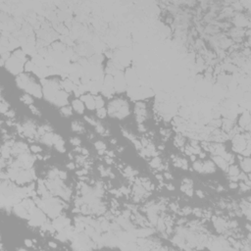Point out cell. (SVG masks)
Segmentation results:
<instances>
[{
    "label": "cell",
    "mask_w": 251,
    "mask_h": 251,
    "mask_svg": "<svg viewBox=\"0 0 251 251\" xmlns=\"http://www.w3.org/2000/svg\"><path fill=\"white\" fill-rule=\"evenodd\" d=\"M196 194H197L198 196L200 197V198L204 197V193H202V191H201V190H197V191H196Z\"/></svg>",
    "instance_id": "f546056e"
},
{
    "label": "cell",
    "mask_w": 251,
    "mask_h": 251,
    "mask_svg": "<svg viewBox=\"0 0 251 251\" xmlns=\"http://www.w3.org/2000/svg\"><path fill=\"white\" fill-rule=\"evenodd\" d=\"M213 162L215 163L216 166H218V167H220L221 169H222L223 171L227 172L228 167V164L221 156H219V155H214Z\"/></svg>",
    "instance_id": "30bf717a"
},
{
    "label": "cell",
    "mask_w": 251,
    "mask_h": 251,
    "mask_svg": "<svg viewBox=\"0 0 251 251\" xmlns=\"http://www.w3.org/2000/svg\"><path fill=\"white\" fill-rule=\"evenodd\" d=\"M5 68L12 75H21L25 71V63L11 55V57L5 62Z\"/></svg>",
    "instance_id": "7a4b0ae2"
},
{
    "label": "cell",
    "mask_w": 251,
    "mask_h": 251,
    "mask_svg": "<svg viewBox=\"0 0 251 251\" xmlns=\"http://www.w3.org/2000/svg\"><path fill=\"white\" fill-rule=\"evenodd\" d=\"M80 99H82L84 106L88 110L92 111V110L96 109V107H95V101H94V95H92L91 93H84L83 95L80 96Z\"/></svg>",
    "instance_id": "5b68a950"
},
{
    "label": "cell",
    "mask_w": 251,
    "mask_h": 251,
    "mask_svg": "<svg viewBox=\"0 0 251 251\" xmlns=\"http://www.w3.org/2000/svg\"><path fill=\"white\" fill-rule=\"evenodd\" d=\"M25 245L28 246V247L32 246V240H31V239H26V240H25Z\"/></svg>",
    "instance_id": "83f0119b"
},
{
    "label": "cell",
    "mask_w": 251,
    "mask_h": 251,
    "mask_svg": "<svg viewBox=\"0 0 251 251\" xmlns=\"http://www.w3.org/2000/svg\"><path fill=\"white\" fill-rule=\"evenodd\" d=\"M130 105L127 99L123 97H117L112 99L108 103L107 113L108 115L115 119H125L130 115Z\"/></svg>",
    "instance_id": "6da1fadb"
},
{
    "label": "cell",
    "mask_w": 251,
    "mask_h": 251,
    "mask_svg": "<svg viewBox=\"0 0 251 251\" xmlns=\"http://www.w3.org/2000/svg\"><path fill=\"white\" fill-rule=\"evenodd\" d=\"M29 110H31V112L34 114V115L35 116H40V111L38 110V107H35L34 104H32V105H29Z\"/></svg>",
    "instance_id": "7402d4cb"
},
{
    "label": "cell",
    "mask_w": 251,
    "mask_h": 251,
    "mask_svg": "<svg viewBox=\"0 0 251 251\" xmlns=\"http://www.w3.org/2000/svg\"><path fill=\"white\" fill-rule=\"evenodd\" d=\"M238 186L240 187V189L243 191V192H246V191H249L250 190V186H247V184L244 182H241L240 183L238 184Z\"/></svg>",
    "instance_id": "603a6c76"
},
{
    "label": "cell",
    "mask_w": 251,
    "mask_h": 251,
    "mask_svg": "<svg viewBox=\"0 0 251 251\" xmlns=\"http://www.w3.org/2000/svg\"><path fill=\"white\" fill-rule=\"evenodd\" d=\"M135 120L138 124L143 123L148 117V111H147V104L143 101H138L135 104Z\"/></svg>",
    "instance_id": "3957f363"
},
{
    "label": "cell",
    "mask_w": 251,
    "mask_h": 251,
    "mask_svg": "<svg viewBox=\"0 0 251 251\" xmlns=\"http://www.w3.org/2000/svg\"><path fill=\"white\" fill-rule=\"evenodd\" d=\"M150 166L155 169H161L163 168V164H162V159L159 156H154L152 160L150 161Z\"/></svg>",
    "instance_id": "4fadbf2b"
},
{
    "label": "cell",
    "mask_w": 251,
    "mask_h": 251,
    "mask_svg": "<svg viewBox=\"0 0 251 251\" xmlns=\"http://www.w3.org/2000/svg\"><path fill=\"white\" fill-rule=\"evenodd\" d=\"M58 177L62 180H67V178H68V174H67V172L66 171H59V176Z\"/></svg>",
    "instance_id": "484cf974"
},
{
    "label": "cell",
    "mask_w": 251,
    "mask_h": 251,
    "mask_svg": "<svg viewBox=\"0 0 251 251\" xmlns=\"http://www.w3.org/2000/svg\"><path fill=\"white\" fill-rule=\"evenodd\" d=\"M0 110H1V113L2 114H5L9 111V104H8V102H6L4 99H3V97L1 98V104H0Z\"/></svg>",
    "instance_id": "ac0fdd59"
},
{
    "label": "cell",
    "mask_w": 251,
    "mask_h": 251,
    "mask_svg": "<svg viewBox=\"0 0 251 251\" xmlns=\"http://www.w3.org/2000/svg\"><path fill=\"white\" fill-rule=\"evenodd\" d=\"M96 116L99 118V119H105L106 116L108 115V113H107V110L103 107V108L100 109H96Z\"/></svg>",
    "instance_id": "d6986e66"
},
{
    "label": "cell",
    "mask_w": 251,
    "mask_h": 251,
    "mask_svg": "<svg viewBox=\"0 0 251 251\" xmlns=\"http://www.w3.org/2000/svg\"><path fill=\"white\" fill-rule=\"evenodd\" d=\"M238 126L243 132H250V115L249 110H245L241 113L238 119Z\"/></svg>",
    "instance_id": "277c9868"
},
{
    "label": "cell",
    "mask_w": 251,
    "mask_h": 251,
    "mask_svg": "<svg viewBox=\"0 0 251 251\" xmlns=\"http://www.w3.org/2000/svg\"><path fill=\"white\" fill-rule=\"evenodd\" d=\"M174 143H175L176 146L183 147L184 145V143H186V138H183V135L178 134L175 136V138H174Z\"/></svg>",
    "instance_id": "5bb4252c"
},
{
    "label": "cell",
    "mask_w": 251,
    "mask_h": 251,
    "mask_svg": "<svg viewBox=\"0 0 251 251\" xmlns=\"http://www.w3.org/2000/svg\"><path fill=\"white\" fill-rule=\"evenodd\" d=\"M160 132L162 135L165 136V138H169V136L171 135V131L168 130V129H161Z\"/></svg>",
    "instance_id": "d4e9b609"
},
{
    "label": "cell",
    "mask_w": 251,
    "mask_h": 251,
    "mask_svg": "<svg viewBox=\"0 0 251 251\" xmlns=\"http://www.w3.org/2000/svg\"><path fill=\"white\" fill-rule=\"evenodd\" d=\"M67 168L70 169V170H74V169L76 168V166H75V164H74V163H69L67 165Z\"/></svg>",
    "instance_id": "f1b7e54d"
},
{
    "label": "cell",
    "mask_w": 251,
    "mask_h": 251,
    "mask_svg": "<svg viewBox=\"0 0 251 251\" xmlns=\"http://www.w3.org/2000/svg\"><path fill=\"white\" fill-rule=\"evenodd\" d=\"M94 101H95V107H96V109L103 108L105 105V101L103 99L102 95H94Z\"/></svg>",
    "instance_id": "2e32d148"
},
{
    "label": "cell",
    "mask_w": 251,
    "mask_h": 251,
    "mask_svg": "<svg viewBox=\"0 0 251 251\" xmlns=\"http://www.w3.org/2000/svg\"><path fill=\"white\" fill-rule=\"evenodd\" d=\"M216 172V165L212 160H205L203 162V173L213 174Z\"/></svg>",
    "instance_id": "ba28073f"
},
{
    "label": "cell",
    "mask_w": 251,
    "mask_h": 251,
    "mask_svg": "<svg viewBox=\"0 0 251 251\" xmlns=\"http://www.w3.org/2000/svg\"><path fill=\"white\" fill-rule=\"evenodd\" d=\"M60 114L65 118H69L73 115V108L69 105H65L60 108Z\"/></svg>",
    "instance_id": "7c38bea8"
},
{
    "label": "cell",
    "mask_w": 251,
    "mask_h": 251,
    "mask_svg": "<svg viewBox=\"0 0 251 251\" xmlns=\"http://www.w3.org/2000/svg\"><path fill=\"white\" fill-rule=\"evenodd\" d=\"M240 168L235 164H230L228 167L227 173L230 177H238V175L240 174Z\"/></svg>",
    "instance_id": "8fae6325"
},
{
    "label": "cell",
    "mask_w": 251,
    "mask_h": 251,
    "mask_svg": "<svg viewBox=\"0 0 251 251\" xmlns=\"http://www.w3.org/2000/svg\"><path fill=\"white\" fill-rule=\"evenodd\" d=\"M21 99V101L25 103V104H27V105H32V104H34V98L32 97V95L31 94H29V93H24V94H22V96L20 97Z\"/></svg>",
    "instance_id": "9a60e30c"
},
{
    "label": "cell",
    "mask_w": 251,
    "mask_h": 251,
    "mask_svg": "<svg viewBox=\"0 0 251 251\" xmlns=\"http://www.w3.org/2000/svg\"><path fill=\"white\" fill-rule=\"evenodd\" d=\"M72 108H73V110H75L76 113H77V114H83L86 106H84L82 99L76 98L72 101Z\"/></svg>",
    "instance_id": "52a82bcc"
},
{
    "label": "cell",
    "mask_w": 251,
    "mask_h": 251,
    "mask_svg": "<svg viewBox=\"0 0 251 251\" xmlns=\"http://www.w3.org/2000/svg\"><path fill=\"white\" fill-rule=\"evenodd\" d=\"M238 160H239V165H240L241 170L246 174H249L250 170H251V161H250V157H242V156H238Z\"/></svg>",
    "instance_id": "8992f818"
},
{
    "label": "cell",
    "mask_w": 251,
    "mask_h": 251,
    "mask_svg": "<svg viewBox=\"0 0 251 251\" xmlns=\"http://www.w3.org/2000/svg\"><path fill=\"white\" fill-rule=\"evenodd\" d=\"M48 245H49L50 247H52V248H56V247H57V244H56V243L54 244V242H49Z\"/></svg>",
    "instance_id": "4dcf8cb0"
},
{
    "label": "cell",
    "mask_w": 251,
    "mask_h": 251,
    "mask_svg": "<svg viewBox=\"0 0 251 251\" xmlns=\"http://www.w3.org/2000/svg\"><path fill=\"white\" fill-rule=\"evenodd\" d=\"M167 187H168L169 190H174V189H175V186H173V184H168Z\"/></svg>",
    "instance_id": "1f68e13d"
},
{
    "label": "cell",
    "mask_w": 251,
    "mask_h": 251,
    "mask_svg": "<svg viewBox=\"0 0 251 251\" xmlns=\"http://www.w3.org/2000/svg\"><path fill=\"white\" fill-rule=\"evenodd\" d=\"M70 143L74 146H80V143H82V140H80V138H77V136H74V138H70Z\"/></svg>",
    "instance_id": "44dd1931"
},
{
    "label": "cell",
    "mask_w": 251,
    "mask_h": 251,
    "mask_svg": "<svg viewBox=\"0 0 251 251\" xmlns=\"http://www.w3.org/2000/svg\"><path fill=\"white\" fill-rule=\"evenodd\" d=\"M228 187L231 188V189H235V188L238 187V183L237 182H231L228 184Z\"/></svg>",
    "instance_id": "4316f807"
},
{
    "label": "cell",
    "mask_w": 251,
    "mask_h": 251,
    "mask_svg": "<svg viewBox=\"0 0 251 251\" xmlns=\"http://www.w3.org/2000/svg\"><path fill=\"white\" fill-rule=\"evenodd\" d=\"M94 146L97 151H105L106 150V144L101 140H98L94 143Z\"/></svg>",
    "instance_id": "ffe728a7"
},
{
    "label": "cell",
    "mask_w": 251,
    "mask_h": 251,
    "mask_svg": "<svg viewBox=\"0 0 251 251\" xmlns=\"http://www.w3.org/2000/svg\"><path fill=\"white\" fill-rule=\"evenodd\" d=\"M71 129L73 132H77V134H83V132H86V128H84V125L83 122H80L79 120H75L72 122L71 124Z\"/></svg>",
    "instance_id": "9c48e42d"
},
{
    "label": "cell",
    "mask_w": 251,
    "mask_h": 251,
    "mask_svg": "<svg viewBox=\"0 0 251 251\" xmlns=\"http://www.w3.org/2000/svg\"><path fill=\"white\" fill-rule=\"evenodd\" d=\"M29 150H31V152L35 153V154L41 152V148H40V146H38V145H32L29 147Z\"/></svg>",
    "instance_id": "cb8c5ba5"
},
{
    "label": "cell",
    "mask_w": 251,
    "mask_h": 251,
    "mask_svg": "<svg viewBox=\"0 0 251 251\" xmlns=\"http://www.w3.org/2000/svg\"><path fill=\"white\" fill-rule=\"evenodd\" d=\"M192 167L197 173H203V162L199 161V160H195L193 162Z\"/></svg>",
    "instance_id": "e0dca14e"
}]
</instances>
